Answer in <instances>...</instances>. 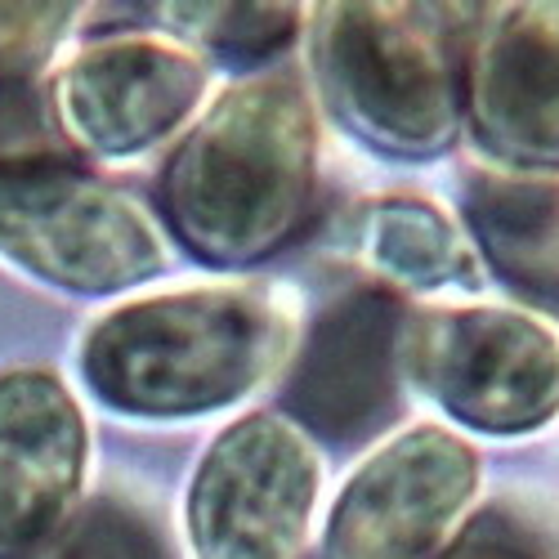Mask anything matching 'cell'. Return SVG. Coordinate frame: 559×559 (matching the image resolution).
<instances>
[{"label":"cell","instance_id":"obj_7","mask_svg":"<svg viewBox=\"0 0 559 559\" xmlns=\"http://www.w3.org/2000/svg\"><path fill=\"white\" fill-rule=\"evenodd\" d=\"M471 492V448L443 430H412L349 479L328 559H430Z\"/></svg>","mask_w":559,"mask_h":559},{"label":"cell","instance_id":"obj_9","mask_svg":"<svg viewBox=\"0 0 559 559\" xmlns=\"http://www.w3.org/2000/svg\"><path fill=\"white\" fill-rule=\"evenodd\" d=\"M85 426L50 371L0 377V559H23L55 537L76 497Z\"/></svg>","mask_w":559,"mask_h":559},{"label":"cell","instance_id":"obj_3","mask_svg":"<svg viewBox=\"0 0 559 559\" xmlns=\"http://www.w3.org/2000/svg\"><path fill=\"white\" fill-rule=\"evenodd\" d=\"M439 10H322L318 59L332 108L385 153L430 157L456 130V68Z\"/></svg>","mask_w":559,"mask_h":559},{"label":"cell","instance_id":"obj_5","mask_svg":"<svg viewBox=\"0 0 559 559\" xmlns=\"http://www.w3.org/2000/svg\"><path fill=\"white\" fill-rule=\"evenodd\" d=\"M412 381L456 421L492 435L533 430L559 407V341L501 309H443L403 328Z\"/></svg>","mask_w":559,"mask_h":559},{"label":"cell","instance_id":"obj_2","mask_svg":"<svg viewBox=\"0 0 559 559\" xmlns=\"http://www.w3.org/2000/svg\"><path fill=\"white\" fill-rule=\"evenodd\" d=\"M283 322L255 292H189L108 313L85 341L95 394L134 416H189L247 394Z\"/></svg>","mask_w":559,"mask_h":559},{"label":"cell","instance_id":"obj_17","mask_svg":"<svg viewBox=\"0 0 559 559\" xmlns=\"http://www.w3.org/2000/svg\"><path fill=\"white\" fill-rule=\"evenodd\" d=\"M72 10L50 5H0V81H27L32 63L50 50Z\"/></svg>","mask_w":559,"mask_h":559},{"label":"cell","instance_id":"obj_4","mask_svg":"<svg viewBox=\"0 0 559 559\" xmlns=\"http://www.w3.org/2000/svg\"><path fill=\"white\" fill-rule=\"evenodd\" d=\"M0 251L76 292H112L162 264L148 215L68 157L0 166Z\"/></svg>","mask_w":559,"mask_h":559},{"label":"cell","instance_id":"obj_11","mask_svg":"<svg viewBox=\"0 0 559 559\" xmlns=\"http://www.w3.org/2000/svg\"><path fill=\"white\" fill-rule=\"evenodd\" d=\"M202 63L157 40H104L85 50L63 85L68 130L95 153H139L175 130L202 95Z\"/></svg>","mask_w":559,"mask_h":559},{"label":"cell","instance_id":"obj_14","mask_svg":"<svg viewBox=\"0 0 559 559\" xmlns=\"http://www.w3.org/2000/svg\"><path fill=\"white\" fill-rule=\"evenodd\" d=\"M36 559H170L166 542L126 501H95L81 520L40 546Z\"/></svg>","mask_w":559,"mask_h":559},{"label":"cell","instance_id":"obj_1","mask_svg":"<svg viewBox=\"0 0 559 559\" xmlns=\"http://www.w3.org/2000/svg\"><path fill=\"white\" fill-rule=\"evenodd\" d=\"M313 126L292 81H251L224 95L175 153L162 211L189 251L247 264L283 247L309 211Z\"/></svg>","mask_w":559,"mask_h":559},{"label":"cell","instance_id":"obj_15","mask_svg":"<svg viewBox=\"0 0 559 559\" xmlns=\"http://www.w3.org/2000/svg\"><path fill=\"white\" fill-rule=\"evenodd\" d=\"M166 19L198 27L206 45L238 59L273 55L277 45L292 40V23H296V14L283 5H193V10H166Z\"/></svg>","mask_w":559,"mask_h":559},{"label":"cell","instance_id":"obj_13","mask_svg":"<svg viewBox=\"0 0 559 559\" xmlns=\"http://www.w3.org/2000/svg\"><path fill=\"white\" fill-rule=\"evenodd\" d=\"M367 251L407 287H443L471 273L456 233L426 202H381L367 215Z\"/></svg>","mask_w":559,"mask_h":559},{"label":"cell","instance_id":"obj_12","mask_svg":"<svg viewBox=\"0 0 559 559\" xmlns=\"http://www.w3.org/2000/svg\"><path fill=\"white\" fill-rule=\"evenodd\" d=\"M471 224L484 255L528 292L559 296V183L555 179H479Z\"/></svg>","mask_w":559,"mask_h":559},{"label":"cell","instance_id":"obj_6","mask_svg":"<svg viewBox=\"0 0 559 559\" xmlns=\"http://www.w3.org/2000/svg\"><path fill=\"white\" fill-rule=\"evenodd\" d=\"M313 456L273 416H247L202 456L189 492L198 559H296L313 506Z\"/></svg>","mask_w":559,"mask_h":559},{"label":"cell","instance_id":"obj_16","mask_svg":"<svg viewBox=\"0 0 559 559\" xmlns=\"http://www.w3.org/2000/svg\"><path fill=\"white\" fill-rule=\"evenodd\" d=\"M448 559H559V555L546 542V533L528 524L524 515H515V510H488V515H479L461 533Z\"/></svg>","mask_w":559,"mask_h":559},{"label":"cell","instance_id":"obj_10","mask_svg":"<svg viewBox=\"0 0 559 559\" xmlns=\"http://www.w3.org/2000/svg\"><path fill=\"white\" fill-rule=\"evenodd\" d=\"M484 144L520 166H559V5L484 14L465 68Z\"/></svg>","mask_w":559,"mask_h":559},{"label":"cell","instance_id":"obj_8","mask_svg":"<svg viewBox=\"0 0 559 559\" xmlns=\"http://www.w3.org/2000/svg\"><path fill=\"white\" fill-rule=\"evenodd\" d=\"M399 336L403 313L385 287H358L336 300L305 336L287 390L292 412L332 443L381 430L394 407Z\"/></svg>","mask_w":559,"mask_h":559}]
</instances>
